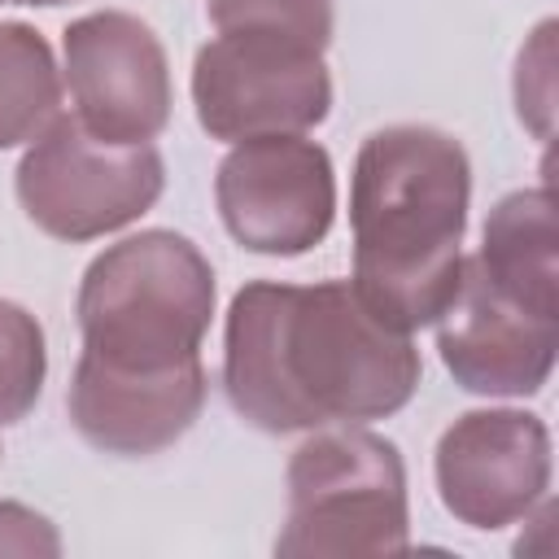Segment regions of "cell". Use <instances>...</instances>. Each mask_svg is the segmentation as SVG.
I'll return each mask as SVG.
<instances>
[{
    "label": "cell",
    "instance_id": "18",
    "mask_svg": "<svg viewBox=\"0 0 559 559\" xmlns=\"http://www.w3.org/2000/svg\"><path fill=\"white\" fill-rule=\"evenodd\" d=\"M0 4H66V0H0Z\"/></svg>",
    "mask_w": 559,
    "mask_h": 559
},
{
    "label": "cell",
    "instance_id": "12",
    "mask_svg": "<svg viewBox=\"0 0 559 559\" xmlns=\"http://www.w3.org/2000/svg\"><path fill=\"white\" fill-rule=\"evenodd\" d=\"M555 192L550 183L542 188H520L507 192L489 218L480 249L472 253L476 266L511 297L559 314V258H555Z\"/></svg>",
    "mask_w": 559,
    "mask_h": 559
},
{
    "label": "cell",
    "instance_id": "5",
    "mask_svg": "<svg viewBox=\"0 0 559 559\" xmlns=\"http://www.w3.org/2000/svg\"><path fill=\"white\" fill-rule=\"evenodd\" d=\"M13 188L22 214L44 236L79 245L148 214L166 188V166L153 140L109 144L74 114H57L22 153Z\"/></svg>",
    "mask_w": 559,
    "mask_h": 559
},
{
    "label": "cell",
    "instance_id": "10",
    "mask_svg": "<svg viewBox=\"0 0 559 559\" xmlns=\"http://www.w3.org/2000/svg\"><path fill=\"white\" fill-rule=\"evenodd\" d=\"M437 349L459 389L480 397H528L550 380L559 314L502 293L476 258H463L459 288L437 319Z\"/></svg>",
    "mask_w": 559,
    "mask_h": 559
},
{
    "label": "cell",
    "instance_id": "14",
    "mask_svg": "<svg viewBox=\"0 0 559 559\" xmlns=\"http://www.w3.org/2000/svg\"><path fill=\"white\" fill-rule=\"evenodd\" d=\"M44 371H48V349L39 319L26 306L0 297V428L35 411Z\"/></svg>",
    "mask_w": 559,
    "mask_h": 559
},
{
    "label": "cell",
    "instance_id": "16",
    "mask_svg": "<svg viewBox=\"0 0 559 559\" xmlns=\"http://www.w3.org/2000/svg\"><path fill=\"white\" fill-rule=\"evenodd\" d=\"M550 35L555 22H542L533 39L520 48V66H515V109L520 122L537 131V140H550Z\"/></svg>",
    "mask_w": 559,
    "mask_h": 559
},
{
    "label": "cell",
    "instance_id": "3",
    "mask_svg": "<svg viewBox=\"0 0 559 559\" xmlns=\"http://www.w3.org/2000/svg\"><path fill=\"white\" fill-rule=\"evenodd\" d=\"M214 293V266L188 236L166 227L135 231L83 271L74 301L83 354L140 376L197 362Z\"/></svg>",
    "mask_w": 559,
    "mask_h": 559
},
{
    "label": "cell",
    "instance_id": "8",
    "mask_svg": "<svg viewBox=\"0 0 559 559\" xmlns=\"http://www.w3.org/2000/svg\"><path fill=\"white\" fill-rule=\"evenodd\" d=\"M74 118L109 144H148L170 122V61L148 22L122 9L83 13L61 31Z\"/></svg>",
    "mask_w": 559,
    "mask_h": 559
},
{
    "label": "cell",
    "instance_id": "4",
    "mask_svg": "<svg viewBox=\"0 0 559 559\" xmlns=\"http://www.w3.org/2000/svg\"><path fill=\"white\" fill-rule=\"evenodd\" d=\"M406 467L389 437L367 428H314L288 459V515L275 537L284 559H389L406 555Z\"/></svg>",
    "mask_w": 559,
    "mask_h": 559
},
{
    "label": "cell",
    "instance_id": "13",
    "mask_svg": "<svg viewBox=\"0 0 559 559\" xmlns=\"http://www.w3.org/2000/svg\"><path fill=\"white\" fill-rule=\"evenodd\" d=\"M61 114V70L26 22H0V153L35 140Z\"/></svg>",
    "mask_w": 559,
    "mask_h": 559
},
{
    "label": "cell",
    "instance_id": "2",
    "mask_svg": "<svg viewBox=\"0 0 559 559\" xmlns=\"http://www.w3.org/2000/svg\"><path fill=\"white\" fill-rule=\"evenodd\" d=\"M472 162L450 131L397 122L362 140L349 179L354 293L397 332L441 319L463 271Z\"/></svg>",
    "mask_w": 559,
    "mask_h": 559
},
{
    "label": "cell",
    "instance_id": "15",
    "mask_svg": "<svg viewBox=\"0 0 559 559\" xmlns=\"http://www.w3.org/2000/svg\"><path fill=\"white\" fill-rule=\"evenodd\" d=\"M214 31H266L310 48L332 44L336 9L332 0H205Z\"/></svg>",
    "mask_w": 559,
    "mask_h": 559
},
{
    "label": "cell",
    "instance_id": "6",
    "mask_svg": "<svg viewBox=\"0 0 559 559\" xmlns=\"http://www.w3.org/2000/svg\"><path fill=\"white\" fill-rule=\"evenodd\" d=\"M192 105L210 140L301 135L332 109L323 52L266 31H218L192 61Z\"/></svg>",
    "mask_w": 559,
    "mask_h": 559
},
{
    "label": "cell",
    "instance_id": "7",
    "mask_svg": "<svg viewBox=\"0 0 559 559\" xmlns=\"http://www.w3.org/2000/svg\"><path fill=\"white\" fill-rule=\"evenodd\" d=\"M214 201L240 249L297 258L332 231L336 170L328 148L306 135H253L218 162Z\"/></svg>",
    "mask_w": 559,
    "mask_h": 559
},
{
    "label": "cell",
    "instance_id": "9",
    "mask_svg": "<svg viewBox=\"0 0 559 559\" xmlns=\"http://www.w3.org/2000/svg\"><path fill=\"white\" fill-rule=\"evenodd\" d=\"M432 472L441 507L459 524L493 533L546 498L550 432L533 411H467L441 432Z\"/></svg>",
    "mask_w": 559,
    "mask_h": 559
},
{
    "label": "cell",
    "instance_id": "1",
    "mask_svg": "<svg viewBox=\"0 0 559 559\" xmlns=\"http://www.w3.org/2000/svg\"><path fill=\"white\" fill-rule=\"evenodd\" d=\"M411 332L376 319L349 280H253L227 306L223 389L262 432H314L402 411L419 389Z\"/></svg>",
    "mask_w": 559,
    "mask_h": 559
},
{
    "label": "cell",
    "instance_id": "11",
    "mask_svg": "<svg viewBox=\"0 0 559 559\" xmlns=\"http://www.w3.org/2000/svg\"><path fill=\"white\" fill-rule=\"evenodd\" d=\"M210 393L205 362H183L175 371H114L100 367L96 358L79 354L70 389H66V411L74 432L122 459H144L166 445H175L201 415Z\"/></svg>",
    "mask_w": 559,
    "mask_h": 559
},
{
    "label": "cell",
    "instance_id": "19",
    "mask_svg": "<svg viewBox=\"0 0 559 559\" xmlns=\"http://www.w3.org/2000/svg\"><path fill=\"white\" fill-rule=\"evenodd\" d=\"M0 454H4V450H0Z\"/></svg>",
    "mask_w": 559,
    "mask_h": 559
},
{
    "label": "cell",
    "instance_id": "17",
    "mask_svg": "<svg viewBox=\"0 0 559 559\" xmlns=\"http://www.w3.org/2000/svg\"><path fill=\"white\" fill-rule=\"evenodd\" d=\"M0 555H61V537L48 515L22 507V502H0Z\"/></svg>",
    "mask_w": 559,
    "mask_h": 559
}]
</instances>
